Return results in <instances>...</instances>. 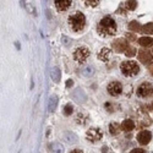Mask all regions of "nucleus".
<instances>
[{
	"instance_id": "nucleus-21",
	"label": "nucleus",
	"mask_w": 153,
	"mask_h": 153,
	"mask_svg": "<svg viewBox=\"0 0 153 153\" xmlns=\"http://www.w3.org/2000/svg\"><path fill=\"white\" fill-rule=\"evenodd\" d=\"M129 30H130V31H134V32H137V31L141 30V26H140V23H138L137 21H132V22H130V25H129Z\"/></svg>"
},
{
	"instance_id": "nucleus-13",
	"label": "nucleus",
	"mask_w": 153,
	"mask_h": 153,
	"mask_svg": "<svg viewBox=\"0 0 153 153\" xmlns=\"http://www.w3.org/2000/svg\"><path fill=\"white\" fill-rule=\"evenodd\" d=\"M121 127H123V130H125L126 132H129V131H132V130H134L135 124H134V121H132V120L126 119V120H124V123H123Z\"/></svg>"
},
{
	"instance_id": "nucleus-1",
	"label": "nucleus",
	"mask_w": 153,
	"mask_h": 153,
	"mask_svg": "<svg viewBox=\"0 0 153 153\" xmlns=\"http://www.w3.org/2000/svg\"><path fill=\"white\" fill-rule=\"evenodd\" d=\"M97 30H98L99 34H102V36H113L117 32V23L111 17L107 16L100 20Z\"/></svg>"
},
{
	"instance_id": "nucleus-18",
	"label": "nucleus",
	"mask_w": 153,
	"mask_h": 153,
	"mask_svg": "<svg viewBox=\"0 0 153 153\" xmlns=\"http://www.w3.org/2000/svg\"><path fill=\"white\" fill-rule=\"evenodd\" d=\"M109 131L111 135H118L120 132V125L118 123H111L109 125Z\"/></svg>"
},
{
	"instance_id": "nucleus-10",
	"label": "nucleus",
	"mask_w": 153,
	"mask_h": 153,
	"mask_svg": "<svg viewBox=\"0 0 153 153\" xmlns=\"http://www.w3.org/2000/svg\"><path fill=\"white\" fill-rule=\"evenodd\" d=\"M113 48L115 49L118 53H121V52H125V50L129 48V44H127V42L124 39H117V41L113 42Z\"/></svg>"
},
{
	"instance_id": "nucleus-7",
	"label": "nucleus",
	"mask_w": 153,
	"mask_h": 153,
	"mask_svg": "<svg viewBox=\"0 0 153 153\" xmlns=\"http://www.w3.org/2000/svg\"><path fill=\"white\" fill-rule=\"evenodd\" d=\"M153 93V87L151 83H142L137 88V94L140 97H148Z\"/></svg>"
},
{
	"instance_id": "nucleus-25",
	"label": "nucleus",
	"mask_w": 153,
	"mask_h": 153,
	"mask_svg": "<svg viewBox=\"0 0 153 153\" xmlns=\"http://www.w3.org/2000/svg\"><path fill=\"white\" fill-rule=\"evenodd\" d=\"M99 4L98 0H87L86 1V5H90V6H97Z\"/></svg>"
},
{
	"instance_id": "nucleus-27",
	"label": "nucleus",
	"mask_w": 153,
	"mask_h": 153,
	"mask_svg": "<svg viewBox=\"0 0 153 153\" xmlns=\"http://www.w3.org/2000/svg\"><path fill=\"white\" fill-rule=\"evenodd\" d=\"M126 38H127V42H129V39L130 41H135V36L134 34H130V33L126 34Z\"/></svg>"
},
{
	"instance_id": "nucleus-24",
	"label": "nucleus",
	"mask_w": 153,
	"mask_h": 153,
	"mask_svg": "<svg viewBox=\"0 0 153 153\" xmlns=\"http://www.w3.org/2000/svg\"><path fill=\"white\" fill-rule=\"evenodd\" d=\"M125 53H126V55L129 56V58H131V56H134V55L136 54V49L132 48V47H129V48L125 50Z\"/></svg>"
},
{
	"instance_id": "nucleus-3",
	"label": "nucleus",
	"mask_w": 153,
	"mask_h": 153,
	"mask_svg": "<svg viewBox=\"0 0 153 153\" xmlns=\"http://www.w3.org/2000/svg\"><path fill=\"white\" fill-rule=\"evenodd\" d=\"M120 70H121L124 76L130 77V76H135L140 72V66L135 61H124L120 66Z\"/></svg>"
},
{
	"instance_id": "nucleus-30",
	"label": "nucleus",
	"mask_w": 153,
	"mask_h": 153,
	"mask_svg": "<svg viewBox=\"0 0 153 153\" xmlns=\"http://www.w3.org/2000/svg\"><path fill=\"white\" fill-rule=\"evenodd\" d=\"M152 75H153V71H152Z\"/></svg>"
},
{
	"instance_id": "nucleus-4",
	"label": "nucleus",
	"mask_w": 153,
	"mask_h": 153,
	"mask_svg": "<svg viewBox=\"0 0 153 153\" xmlns=\"http://www.w3.org/2000/svg\"><path fill=\"white\" fill-rule=\"evenodd\" d=\"M88 56H90V50H88L86 47H80L75 50V53H74V59L77 61V62H85Z\"/></svg>"
},
{
	"instance_id": "nucleus-9",
	"label": "nucleus",
	"mask_w": 153,
	"mask_h": 153,
	"mask_svg": "<svg viewBox=\"0 0 153 153\" xmlns=\"http://www.w3.org/2000/svg\"><path fill=\"white\" fill-rule=\"evenodd\" d=\"M151 138H152V134L147 130H143L137 135V141L141 145H147L151 141Z\"/></svg>"
},
{
	"instance_id": "nucleus-5",
	"label": "nucleus",
	"mask_w": 153,
	"mask_h": 153,
	"mask_svg": "<svg viewBox=\"0 0 153 153\" xmlns=\"http://www.w3.org/2000/svg\"><path fill=\"white\" fill-rule=\"evenodd\" d=\"M86 137L88 141L91 142H97V141H100L102 137H103V132H102L99 129H96V127H92L87 131L86 134Z\"/></svg>"
},
{
	"instance_id": "nucleus-23",
	"label": "nucleus",
	"mask_w": 153,
	"mask_h": 153,
	"mask_svg": "<svg viewBox=\"0 0 153 153\" xmlns=\"http://www.w3.org/2000/svg\"><path fill=\"white\" fill-rule=\"evenodd\" d=\"M72 111H74V108L71 104H66L65 108H64V114H65V115H71Z\"/></svg>"
},
{
	"instance_id": "nucleus-26",
	"label": "nucleus",
	"mask_w": 153,
	"mask_h": 153,
	"mask_svg": "<svg viewBox=\"0 0 153 153\" xmlns=\"http://www.w3.org/2000/svg\"><path fill=\"white\" fill-rule=\"evenodd\" d=\"M130 153H145V151L141 149V148H135V149H132Z\"/></svg>"
},
{
	"instance_id": "nucleus-28",
	"label": "nucleus",
	"mask_w": 153,
	"mask_h": 153,
	"mask_svg": "<svg viewBox=\"0 0 153 153\" xmlns=\"http://www.w3.org/2000/svg\"><path fill=\"white\" fill-rule=\"evenodd\" d=\"M70 153H83L81 149H74V151H71Z\"/></svg>"
},
{
	"instance_id": "nucleus-29",
	"label": "nucleus",
	"mask_w": 153,
	"mask_h": 153,
	"mask_svg": "<svg viewBox=\"0 0 153 153\" xmlns=\"http://www.w3.org/2000/svg\"><path fill=\"white\" fill-rule=\"evenodd\" d=\"M72 86V81L71 80H69L68 82H66V87H71Z\"/></svg>"
},
{
	"instance_id": "nucleus-19",
	"label": "nucleus",
	"mask_w": 153,
	"mask_h": 153,
	"mask_svg": "<svg viewBox=\"0 0 153 153\" xmlns=\"http://www.w3.org/2000/svg\"><path fill=\"white\" fill-rule=\"evenodd\" d=\"M141 32L145 34H153V22L146 23L145 26L141 27Z\"/></svg>"
},
{
	"instance_id": "nucleus-12",
	"label": "nucleus",
	"mask_w": 153,
	"mask_h": 153,
	"mask_svg": "<svg viewBox=\"0 0 153 153\" xmlns=\"http://www.w3.org/2000/svg\"><path fill=\"white\" fill-rule=\"evenodd\" d=\"M109 56H110V49H108V48H103L98 54V59L102 61H107L109 59Z\"/></svg>"
},
{
	"instance_id": "nucleus-6",
	"label": "nucleus",
	"mask_w": 153,
	"mask_h": 153,
	"mask_svg": "<svg viewBox=\"0 0 153 153\" xmlns=\"http://www.w3.org/2000/svg\"><path fill=\"white\" fill-rule=\"evenodd\" d=\"M121 91H123V85H121L120 82H118V81L110 82V83L108 85V92H109V94L113 96V97L119 96V94L121 93Z\"/></svg>"
},
{
	"instance_id": "nucleus-17",
	"label": "nucleus",
	"mask_w": 153,
	"mask_h": 153,
	"mask_svg": "<svg viewBox=\"0 0 153 153\" xmlns=\"http://www.w3.org/2000/svg\"><path fill=\"white\" fill-rule=\"evenodd\" d=\"M50 76H52V80L54 82H59L60 81V77H61V74H60V70L58 68H54L50 72Z\"/></svg>"
},
{
	"instance_id": "nucleus-15",
	"label": "nucleus",
	"mask_w": 153,
	"mask_h": 153,
	"mask_svg": "<svg viewBox=\"0 0 153 153\" xmlns=\"http://www.w3.org/2000/svg\"><path fill=\"white\" fill-rule=\"evenodd\" d=\"M49 149H50V152H52V153H62L64 152V148H62V146L59 142L50 143L49 145Z\"/></svg>"
},
{
	"instance_id": "nucleus-14",
	"label": "nucleus",
	"mask_w": 153,
	"mask_h": 153,
	"mask_svg": "<svg viewBox=\"0 0 153 153\" xmlns=\"http://www.w3.org/2000/svg\"><path fill=\"white\" fill-rule=\"evenodd\" d=\"M58 105V97L56 96H52L49 98V103H48V110L49 111H54L55 108Z\"/></svg>"
},
{
	"instance_id": "nucleus-11",
	"label": "nucleus",
	"mask_w": 153,
	"mask_h": 153,
	"mask_svg": "<svg viewBox=\"0 0 153 153\" xmlns=\"http://www.w3.org/2000/svg\"><path fill=\"white\" fill-rule=\"evenodd\" d=\"M55 6L59 11H65L66 9H69L71 6V1L70 0H56Z\"/></svg>"
},
{
	"instance_id": "nucleus-2",
	"label": "nucleus",
	"mask_w": 153,
	"mask_h": 153,
	"mask_svg": "<svg viewBox=\"0 0 153 153\" xmlns=\"http://www.w3.org/2000/svg\"><path fill=\"white\" fill-rule=\"evenodd\" d=\"M69 25L72 31L75 32H79V31H82L85 25H86V17L82 12H76L72 16H70L69 19Z\"/></svg>"
},
{
	"instance_id": "nucleus-16",
	"label": "nucleus",
	"mask_w": 153,
	"mask_h": 153,
	"mask_svg": "<svg viewBox=\"0 0 153 153\" xmlns=\"http://www.w3.org/2000/svg\"><path fill=\"white\" fill-rule=\"evenodd\" d=\"M138 43L140 45H142V47H151L153 44V39L149 37H142V38H140L138 39Z\"/></svg>"
},
{
	"instance_id": "nucleus-20",
	"label": "nucleus",
	"mask_w": 153,
	"mask_h": 153,
	"mask_svg": "<svg viewBox=\"0 0 153 153\" xmlns=\"http://www.w3.org/2000/svg\"><path fill=\"white\" fill-rule=\"evenodd\" d=\"M137 6V1H125L123 7H125L126 10H135Z\"/></svg>"
},
{
	"instance_id": "nucleus-8",
	"label": "nucleus",
	"mask_w": 153,
	"mask_h": 153,
	"mask_svg": "<svg viewBox=\"0 0 153 153\" xmlns=\"http://www.w3.org/2000/svg\"><path fill=\"white\" fill-rule=\"evenodd\" d=\"M138 60L145 65H149L152 62V54L148 50H138Z\"/></svg>"
},
{
	"instance_id": "nucleus-22",
	"label": "nucleus",
	"mask_w": 153,
	"mask_h": 153,
	"mask_svg": "<svg viewBox=\"0 0 153 153\" xmlns=\"http://www.w3.org/2000/svg\"><path fill=\"white\" fill-rule=\"evenodd\" d=\"M65 137L68 138L66 141H69L70 143H75L76 141H77V137H76L74 134H71V132H70V134H66V135H65Z\"/></svg>"
}]
</instances>
